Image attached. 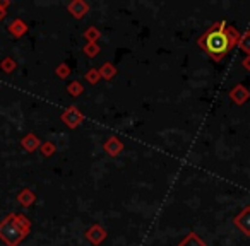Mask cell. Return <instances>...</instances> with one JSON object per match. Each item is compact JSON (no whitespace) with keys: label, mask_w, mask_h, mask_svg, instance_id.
<instances>
[{"label":"cell","mask_w":250,"mask_h":246,"mask_svg":"<svg viewBox=\"0 0 250 246\" xmlns=\"http://www.w3.org/2000/svg\"><path fill=\"white\" fill-rule=\"evenodd\" d=\"M242 35L235 26L226 21H218L197 39V45L211 57L214 62H221L235 46H238Z\"/></svg>","instance_id":"cell-1"},{"label":"cell","mask_w":250,"mask_h":246,"mask_svg":"<svg viewBox=\"0 0 250 246\" xmlns=\"http://www.w3.org/2000/svg\"><path fill=\"white\" fill-rule=\"evenodd\" d=\"M26 236L28 234L16 224L14 214H9L4 221L0 222V239L7 246H18Z\"/></svg>","instance_id":"cell-2"},{"label":"cell","mask_w":250,"mask_h":246,"mask_svg":"<svg viewBox=\"0 0 250 246\" xmlns=\"http://www.w3.org/2000/svg\"><path fill=\"white\" fill-rule=\"evenodd\" d=\"M63 125H67L69 129H77L84 121V114L81 113V110H77V106H69L62 114H60Z\"/></svg>","instance_id":"cell-3"},{"label":"cell","mask_w":250,"mask_h":246,"mask_svg":"<svg viewBox=\"0 0 250 246\" xmlns=\"http://www.w3.org/2000/svg\"><path fill=\"white\" fill-rule=\"evenodd\" d=\"M233 224L245 236H250V205H245L238 215L233 219Z\"/></svg>","instance_id":"cell-4"},{"label":"cell","mask_w":250,"mask_h":246,"mask_svg":"<svg viewBox=\"0 0 250 246\" xmlns=\"http://www.w3.org/2000/svg\"><path fill=\"white\" fill-rule=\"evenodd\" d=\"M106 234H108V232H106V229H104L103 226L94 224L86 231V239L91 243V245L98 246V245H101L104 239H106Z\"/></svg>","instance_id":"cell-5"},{"label":"cell","mask_w":250,"mask_h":246,"mask_svg":"<svg viewBox=\"0 0 250 246\" xmlns=\"http://www.w3.org/2000/svg\"><path fill=\"white\" fill-rule=\"evenodd\" d=\"M67 11L76 19H83L84 16L89 12V4L84 2V0H72V2H69V5H67Z\"/></svg>","instance_id":"cell-6"},{"label":"cell","mask_w":250,"mask_h":246,"mask_svg":"<svg viewBox=\"0 0 250 246\" xmlns=\"http://www.w3.org/2000/svg\"><path fill=\"white\" fill-rule=\"evenodd\" d=\"M249 97H250V93L243 84H236V86L229 91V99L235 104H243L245 101H249Z\"/></svg>","instance_id":"cell-7"},{"label":"cell","mask_w":250,"mask_h":246,"mask_svg":"<svg viewBox=\"0 0 250 246\" xmlns=\"http://www.w3.org/2000/svg\"><path fill=\"white\" fill-rule=\"evenodd\" d=\"M40 146H42V140H40V137L33 132L26 133V135L21 139V147L26 151V152H35V151L40 149Z\"/></svg>","instance_id":"cell-8"},{"label":"cell","mask_w":250,"mask_h":246,"mask_svg":"<svg viewBox=\"0 0 250 246\" xmlns=\"http://www.w3.org/2000/svg\"><path fill=\"white\" fill-rule=\"evenodd\" d=\"M103 149H104V152H106L110 157H117L118 154L124 151V144H122L120 139H117V137H110V139L104 142Z\"/></svg>","instance_id":"cell-9"},{"label":"cell","mask_w":250,"mask_h":246,"mask_svg":"<svg viewBox=\"0 0 250 246\" xmlns=\"http://www.w3.org/2000/svg\"><path fill=\"white\" fill-rule=\"evenodd\" d=\"M7 29L14 38H21V36H24L28 33V24L22 19H14L12 22H9Z\"/></svg>","instance_id":"cell-10"},{"label":"cell","mask_w":250,"mask_h":246,"mask_svg":"<svg viewBox=\"0 0 250 246\" xmlns=\"http://www.w3.org/2000/svg\"><path fill=\"white\" fill-rule=\"evenodd\" d=\"M18 202L22 205V207H31V205L36 202L35 191H33L31 188H22V190L18 193Z\"/></svg>","instance_id":"cell-11"},{"label":"cell","mask_w":250,"mask_h":246,"mask_svg":"<svg viewBox=\"0 0 250 246\" xmlns=\"http://www.w3.org/2000/svg\"><path fill=\"white\" fill-rule=\"evenodd\" d=\"M178 246H208V245H206L204 239L199 238L195 232H188V234L178 243Z\"/></svg>","instance_id":"cell-12"},{"label":"cell","mask_w":250,"mask_h":246,"mask_svg":"<svg viewBox=\"0 0 250 246\" xmlns=\"http://www.w3.org/2000/svg\"><path fill=\"white\" fill-rule=\"evenodd\" d=\"M100 74H101V79H104V80H111L115 76H117V67H115L113 63L106 62V63H103V65H101Z\"/></svg>","instance_id":"cell-13"},{"label":"cell","mask_w":250,"mask_h":246,"mask_svg":"<svg viewBox=\"0 0 250 246\" xmlns=\"http://www.w3.org/2000/svg\"><path fill=\"white\" fill-rule=\"evenodd\" d=\"M14 221H16V224H18L19 227L26 232V234L31 232V221H29L24 214H14Z\"/></svg>","instance_id":"cell-14"},{"label":"cell","mask_w":250,"mask_h":246,"mask_svg":"<svg viewBox=\"0 0 250 246\" xmlns=\"http://www.w3.org/2000/svg\"><path fill=\"white\" fill-rule=\"evenodd\" d=\"M0 69L4 70L5 74H12L18 69V63H16V60L12 58V57H5V58H2V62H0Z\"/></svg>","instance_id":"cell-15"},{"label":"cell","mask_w":250,"mask_h":246,"mask_svg":"<svg viewBox=\"0 0 250 246\" xmlns=\"http://www.w3.org/2000/svg\"><path fill=\"white\" fill-rule=\"evenodd\" d=\"M84 38H86L87 43H96L101 38V31L98 28H94V26H91V28H87L84 31Z\"/></svg>","instance_id":"cell-16"},{"label":"cell","mask_w":250,"mask_h":246,"mask_svg":"<svg viewBox=\"0 0 250 246\" xmlns=\"http://www.w3.org/2000/svg\"><path fill=\"white\" fill-rule=\"evenodd\" d=\"M67 93H69L70 96L77 97V96H81V94L84 93V86L79 82V80H72V82L67 86Z\"/></svg>","instance_id":"cell-17"},{"label":"cell","mask_w":250,"mask_h":246,"mask_svg":"<svg viewBox=\"0 0 250 246\" xmlns=\"http://www.w3.org/2000/svg\"><path fill=\"white\" fill-rule=\"evenodd\" d=\"M84 55L89 57V58H94V57L100 55V45L98 43H86L83 48Z\"/></svg>","instance_id":"cell-18"},{"label":"cell","mask_w":250,"mask_h":246,"mask_svg":"<svg viewBox=\"0 0 250 246\" xmlns=\"http://www.w3.org/2000/svg\"><path fill=\"white\" fill-rule=\"evenodd\" d=\"M40 151H42V154L45 157H50V156H53V154L57 152V146L52 142V140H46V142H42Z\"/></svg>","instance_id":"cell-19"},{"label":"cell","mask_w":250,"mask_h":246,"mask_svg":"<svg viewBox=\"0 0 250 246\" xmlns=\"http://www.w3.org/2000/svg\"><path fill=\"white\" fill-rule=\"evenodd\" d=\"M86 80L91 84V86H94V84H98L101 80V74H100V69H89L86 72Z\"/></svg>","instance_id":"cell-20"},{"label":"cell","mask_w":250,"mask_h":246,"mask_svg":"<svg viewBox=\"0 0 250 246\" xmlns=\"http://www.w3.org/2000/svg\"><path fill=\"white\" fill-rule=\"evenodd\" d=\"M240 50H243V52L247 53V57L250 55V31H245L242 35V38H240V43H238Z\"/></svg>","instance_id":"cell-21"},{"label":"cell","mask_w":250,"mask_h":246,"mask_svg":"<svg viewBox=\"0 0 250 246\" xmlns=\"http://www.w3.org/2000/svg\"><path fill=\"white\" fill-rule=\"evenodd\" d=\"M55 74H57V77H60V79H67V77L70 76V67L67 65V63H60V65L55 69Z\"/></svg>","instance_id":"cell-22"},{"label":"cell","mask_w":250,"mask_h":246,"mask_svg":"<svg viewBox=\"0 0 250 246\" xmlns=\"http://www.w3.org/2000/svg\"><path fill=\"white\" fill-rule=\"evenodd\" d=\"M11 5V0H0V11L7 12V7Z\"/></svg>","instance_id":"cell-23"},{"label":"cell","mask_w":250,"mask_h":246,"mask_svg":"<svg viewBox=\"0 0 250 246\" xmlns=\"http://www.w3.org/2000/svg\"><path fill=\"white\" fill-rule=\"evenodd\" d=\"M242 67H243L245 70H249V72H250V55H249V57H245V58L242 60Z\"/></svg>","instance_id":"cell-24"},{"label":"cell","mask_w":250,"mask_h":246,"mask_svg":"<svg viewBox=\"0 0 250 246\" xmlns=\"http://www.w3.org/2000/svg\"><path fill=\"white\" fill-rule=\"evenodd\" d=\"M5 14H7V12H4V11H0V21H2V19L5 18Z\"/></svg>","instance_id":"cell-25"}]
</instances>
